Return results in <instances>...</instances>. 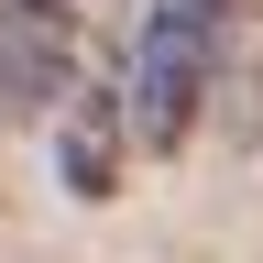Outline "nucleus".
Returning <instances> with one entry per match:
<instances>
[{
	"instance_id": "obj_2",
	"label": "nucleus",
	"mask_w": 263,
	"mask_h": 263,
	"mask_svg": "<svg viewBox=\"0 0 263 263\" xmlns=\"http://www.w3.org/2000/svg\"><path fill=\"white\" fill-rule=\"evenodd\" d=\"M66 77H77V22L55 0H0V132L55 121L77 99Z\"/></svg>"
},
{
	"instance_id": "obj_1",
	"label": "nucleus",
	"mask_w": 263,
	"mask_h": 263,
	"mask_svg": "<svg viewBox=\"0 0 263 263\" xmlns=\"http://www.w3.org/2000/svg\"><path fill=\"white\" fill-rule=\"evenodd\" d=\"M219 55H230V0H154L143 33H132V143L143 154H186L197 110L219 99Z\"/></svg>"
},
{
	"instance_id": "obj_3",
	"label": "nucleus",
	"mask_w": 263,
	"mask_h": 263,
	"mask_svg": "<svg viewBox=\"0 0 263 263\" xmlns=\"http://www.w3.org/2000/svg\"><path fill=\"white\" fill-rule=\"evenodd\" d=\"M44 132H55L66 197H121V154H132V99H110V88H77V99H66V110H55Z\"/></svg>"
}]
</instances>
